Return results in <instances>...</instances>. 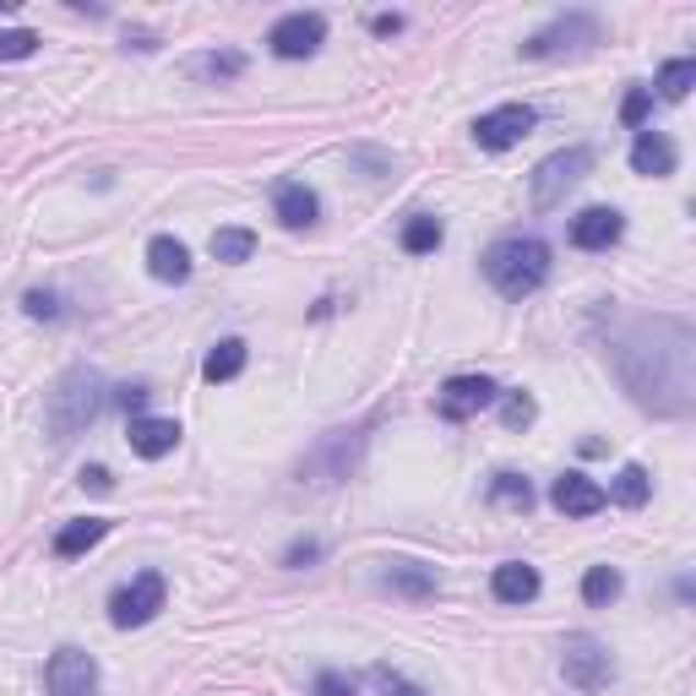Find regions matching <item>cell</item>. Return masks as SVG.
I'll return each instance as SVG.
<instances>
[{
    "instance_id": "4",
    "label": "cell",
    "mask_w": 696,
    "mask_h": 696,
    "mask_svg": "<svg viewBox=\"0 0 696 696\" xmlns=\"http://www.w3.org/2000/svg\"><path fill=\"white\" fill-rule=\"evenodd\" d=\"M560 675H566L577 692H604V686L615 681V659H609V648H604L598 637L577 631V637H566V648H560Z\"/></svg>"
},
{
    "instance_id": "30",
    "label": "cell",
    "mask_w": 696,
    "mask_h": 696,
    "mask_svg": "<svg viewBox=\"0 0 696 696\" xmlns=\"http://www.w3.org/2000/svg\"><path fill=\"white\" fill-rule=\"evenodd\" d=\"M33 49H38V33H27V27L0 33V60H27Z\"/></svg>"
},
{
    "instance_id": "24",
    "label": "cell",
    "mask_w": 696,
    "mask_h": 696,
    "mask_svg": "<svg viewBox=\"0 0 696 696\" xmlns=\"http://www.w3.org/2000/svg\"><path fill=\"white\" fill-rule=\"evenodd\" d=\"M441 240H446V229H441V218H430V213H414V218L403 224V251H409V256H430Z\"/></svg>"
},
{
    "instance_id": "11",
    "label": "cell",
    "mask_w": 696,
    "mask_h": 696,
    "mask_svg": "<svg viewBox=\"0 0 696 696\" xmlns=\"http://www.w3.org/2000/svg\"><path fill=\"white\" fill-rule=\"evenodd\" d=\"M495 398H501V387H495L490 376H452V381L441 387L435 409H441V419H473V414H484Z\"/></svg>"
},
{
    "instance_id": "13",
    "label": "cell",
    "mask_w": 696,
    "mask_h": 696,
    "mask_svg": "<svg viewBox=\"0 0 696 696\" xmlns=\"http://www.w3.org/2000/svg\"><path fill=\"white\" fill-rule=\"evenodd\" d=\"M550 501H556V512H566V517H593V512L609 506L604 484H593V479H582V473H560Z\"/></svg>"
},
{
    "instance_id": "14",
    "label": "cell",
    "mask_w": 696,
    "mask_h": 696,
    "mask_svg": "<svg viewBox=\"0 0 696 696\" xmlns=\"http://www.w3.org/2000/svg\"><path fill=\"white\" fill-rule=\"evenodd\" d=\"M273 213H278L283 229H305V224H316L321 202H316V191L305 180H278L273 185Z\"/></svg>"
},
{
    "instance_id": "33",
    "label": "cell",
    "mask_w": 696,
    "mask_h": 696,
    "mask_svg": "<svg viewBox=\"0 0 696 696\" xmlns=\"http://www.w3.org/2000/svg\"><path fill=\"white\" fill-rule=\"evenodd\" d=\"M316 696H354V681L338 675V670H327V675H316Z\"/></svg>"
},
{
    "instance_id": "21",
    "label": "cell",
    "mask_w": 696,
    "mask_h": 696,
    "mask_svg": "<svg viewBox=\"0 0 696 696\" xmlns=\"http://www.w3.org/2000/svg\"><path fill=\"white\" fill-rule=\"evenodd\" d=\"M246 370V343L240 338H224V343H213V354L202 360V376L218 387V381H235Z\"/></svg>"
},
{
    "instance_id": "5",
    "label": "cell",
    "mask_w": 696,
    "mask_h": 696,
    "mask_svg": "<svg viewBox=\"0 0 696 696\" xmlns=\"http://www.w3.org/2000/svg\"><path fill=\"white\" fill-rule=\"evenodd\" d=\"M593 169V152L587 147H566V152H550L539 169H534V207L539 213H550V207H560L566 202V191L582 180Z\"/></svg>"
},
{
    "instance_id": "15",
    "label": "cell",
    "mask_w": 696,
    "mask_h": 696,
    "mask_svg": "<svg viewBox=\"0 0 696 696\" xmlns=\"http://www.w3.org/2000/svg\"><path fill=\"white\" fill-rule=\"evenodd\" d=\"M675 163H681V152H675V141L664 132H637V141H631V169L637 174L664 180V174H675Z\"/></svg>"
},
{
    "instance_id": "25",
    "label": "cell",
    "mask_w": 696,
    "mask_h": 696,
    "mask_svg": "<svg viewBox=\"0 0 696 696\" xmlns=\"http://www.w3.org/2000/svg\"><path fill=\"white\" fill-rule=\"evenodd\" d=\"M582 598H587L593 609H609V604L620 598V571H615V566H587V577H582Z\"/></svg>"
},
{
    "instance_id": "7",
    "label": "cell",
    "mask_w": 696,
    "mask_h": 696,
    "mask_svg": "<svg viewBox=\"0 0 696 696\" xmlns=\"http://www.w3.org/2000/svg\"><path fill=\"white\" fill-rule=\"evenodd\" d=\"M163 598H169L163 577H158V571H141V577H132L126 587H115V593H110V620H115L121 631L147 626V620L163 609Z\"/></svg>"
},
{
    "instance_id": "8",
    "label": "cell",
    "mask_w": 696,
    "mask_h": 696,
    "mask_svg": "<svg viewBox=\"0 0 696 696\" xmlns=\"http://www.w3.org/2000/svg\"><path fill=\"white\" fill-rule=\"evenodd\" d=\"M44 692L49 696H99V664L82 648H55L44 664Z\"/></svg>"
},
{
    "instance_id": "32",
    "label": "cell",
    "mask_w": 696,
    "mask_h": 696,
    "mask_svg": "<svg viewBox=\"0 0 696 696\" xmlns=\"http://www.w3.org/2000/svg\"><path fill=\"white\" fill-rule=\"evenodd\" d=\"M22 310H27V316H38V321H55V316H60V305H55V294H38V288H33V294L22 299Z\"/></svg>"
},
{
    "instance_id": "22",
    "label": "cell",
    "mask_w": 696,
    "mask_h": 696,
    "mask_svg": "<svg viewBox=\"0 0 696 696\" xmlns=\"http://www.w3.org/2000/svg\"><path fill=\"white\" fill-rule=\"evenodd\" d=\"M604 495L637 512V506H648V495H653V479H648V468H642V463H626V468L615 473V484H609Z\"/></svg>"
},
{
    "instance_id": "31",
    "label": "cell",
    "mask_w": 696,
    "mask_h": 696,
    "mask_svg": "<svg viewBox=\"0 0 696 696\" xmlns=\"http://www.w3.org/2000/svg\"><path fill=\"white\" fill-rule=\"evenodd\" d=\"M648 110H653V88H631V93L620 99V121H626V126H642Z\"/></svg>"
},
{
    "instance_id": "10",
    "label": "cell",
    "mask_w": 696,
    "mask_h": 696,
    "mask_svg": "<svg viewBox=\"0 0 696 696\" xmlns=\"http://www.w3.org/2000/svg\"><path fill=\"white\" fill-rule=\"evenodd\" d=\"M528 132H534V110L528 104H501V110H490V115L473 121V141L484 152H506V147H517Z\"/></svg>"
},
{
    "instance_id": "34",
    "label": "cell",
    "mask_w": 696,
    "mask_h": 696,
    "mask_svg": "<svg viewBox=\"0 0 696 696\" xmlns=\"http://www.w3.org/2000/svg\"><path fill=\"white\" fill-rule=\"evenodd\" d=\"M316 556H321V545H316V539H294V545L283 550V566H310Z\"/></svg>"
},
{
    "instance_id": "20",
    "label": "cell",
    "mask_w": 696,
    "mask_h": 696,
    "mask_svg": "<svg viewBox=\"0 0 696 696\" xmlns=\"http://www.w3.org/2000/svg\"><path fill=\"white\" fill-rule=\"evenodd\" d=\"M381 582H387L392 593H403V598H435V587H441V582H435V571H430V566H419V560H398Z\"/></svg>"
},
{
    "instance_id": "38",
    "label": "cell",
    "mask_w": 696,
    "mask_h": 696,
    "mask_svg": "<svg viewBox=\"0 0 696 696\" xmlns=\"http://www.w3.org/2000/svg\"><path fill=\"white\" fill-rule=\"evenodd\" d=\"M381 686H387V696H424L419 686H409V681H398V675H387V670H381Z\"/></svg>"
},
{
    "instance_id": "18",
    "label": "cell",
    "mask_w": 696,
    "mask_h": 696,
    "mask_svg": "<svg viewBox=\"0 0 696 696\" xmlns=\"http://www.w3.org/2000/svg\"><path fill=\"white\" fill-rule=\"evenodd\" d=\"M180 446V424L174 419H132V452L137 457H169Z\"/></svg>"
},
{
    "instance_id": "12",
    "label": "cell",
    "mask_w": 696,
    "mask_h": 696,
    "mask_svg": "<svg viewBox=\"0 0 696 696\" xmlns=\"http://www.w3.org/2000/svg\"><path fill=\"white\" fill-rule=\"evenodd\" d=\"M620 229H626V218L615 207H587L571 218V246L577 251H609L620 240Z\"/></svg>"
},
{
    "instance_id": "6",
    "label": "cell",
    "mask_w": 696,
    "mask_h": 696,
    "mask_svg": "<svg viewBox=\"0 0 696 696\" xmlns=\"http://www.w3.org/2000/svg\"><path fill=\"white\" fill-rule=\"evenodd\" d=\"M598 38H604L598 16H587V11H571V16L550 22L545 33H534V38L523 44V55H528V60H550V55H577V49H587V44H598Z\"/></svg>"
},
{
    "instance_id": "29",
    "label": "cell",
    "mask_w": 696,
    "mask_h": 696,
    "mask_svg": "<svg viewBox=\"0 0 696 696\" xmlns=\"http://www.w3.org/2000/svg\"><path fill=\"white\" fill-rule=\"evenodd\" d=\"M534 398L528 392H501V419H506V430H528L534 424Z\"/></svg>"
},
{
    "instance_id": "17",
    "label": "cell",
    "mask_w": 696,
    "mask_h": 696,
    "mask_svg": "<svg viewBox=\"0 0 696 696\" xmlns=\"http://www.w3.org/2000/svg\"><path fill=\"white\" fill-rule=\"evenodd\" d=\"M147 273L158 283H185L191 278V251H185L174 235H158V240L147 246Z\"/></svg>"
},
{
    "instance_id": "23",
    "label": "cell",
    "mask_w": 696,
    "mask_h": 696,
    "mask_svg": "<svg viewBox=\"0 0 696 696\" xmlns=\"http://www.w3.org/2000/svg\"><path fill=\"white\" fill-rule=\"evenodd\" d=\"M185 71H191L196 82H235V77L246 71V55H235V49H213V55H196Z\"/></svg>"
},
{
    "instance_id": "26",
    "label": "cell",
    "mask_w": 696,
    "mask_h": 696,
    "mask_svg": "<svg viewBox=\"0 0 696 696\" xmlns=\"http://www.w3.org/2000/svg\"><path fill=\"white\" fill-rule=\"evenodd\" d=\"M251 251H256V235H251V229H218V235H213V256L229 262V267L251 262Z\"/></svg>"
},
{
    "instance_id": "16",
    "label": "cell",
    "mask_w": 696,
    "mask_h": 696,
    "mask_svg": "<svg viewBox=\"0 0 696 696\" xmlns=\"http://www.w3.org/2000/svg\"><path fill=\"white\" fill-rule=\"evenodd\" d=\"M490 593H495L501 604H528V598H539V571H534L528 560H506V566H495Z\"/></svg>"
},
{
    "instance_id": "2",
    "label": "cell",
    "mask_w": 696,
    "mask_h": 696,
    "mask_svg": "<svg viewBox=\"0 0 696 696\" xmlns=\"http://www.w3.org/2000/svg\"><path fill=\"white\" fill-rule=\"evenodd\" d=\"M104 376L99 370H88V365H77V370H66L60 381H55V392H49V430H55V441H71V435H82L93 419L104 414Z\"/></svg>"
},
{
    "instance_id": "35",
    "label": "cell",
    "mask_w": 696,
    "mask_h": 696,
    "mask_svg": "<svg viewBox=\"0 0 696 696\" xmlns=\"http://www.w3.org/2000/svg\"><path fill=\"white\" fill-rule=\"evenodd\" d=\"M370 33H376V38H392V33H403V16H398V11H376V16H370Z\"/></svg>"
},
{
    "instance_id": "36",
    "label": "cell",
    "mask_w": 696,
    "mask_h": 696,
    "mask_svg": "<svg viewBox=\"0 0 696 696\" xmlns=\"http://www.w3.org/2000/svg\"><path fill=\"white\" fill-rule=\"evenodd\" d=\"M147 398H152L147 387H121V409H126L132 419H141V409H147Z\"/></svg>"
},
{
    "instance_id": "9",
    "label": "cell",
    "mask_w": 696,
    "mask_h": 696,
    "mask_svg": "<svg viewBox=\"0 0 696 696\" xmlns=\"http://www.w3.org/2000/svg\"><path fill=\"white\" fill-rule=\"evenodd\" d=\"M267 44H273L278 60H305V55H316L327 44V16L321 11H288V16L273 22Z\"/></svg>"
},
{
    "instance_id": "37",
    "label": "cell",
    "mask_w": 696,
    "mask_h": 696,
    "mask_svg": "<svg viewBox=\"0 0 696 696\" xmlns=\"http://www.w3.org/2000/svg\"><path fill=\"white\" fill-rule=\"evenodd\" d=\"M82 484H88V490H99V495H104V490H115V473H110V468H99V463H93V468H82Z\"/></svg>"
},
{
    "instance_id": "28",
    "label": "cell",
    "mask_w": 696,
    "mask_h": 696,
    "mask_svg": "<svg viewBox=\"0 0 696 696\" xmlns=\"http://www.w3.org/2000/svg\"><path fill=\"white\" fill-rule=\"evenodd\" d=\"M495 501H501V506H523V512H528V506H534V484H528L523 473H495Z\"/></svg>"
},
{
    "instance_id": "3",
    "label": "cell",
    "mask_w": 696,
    "mask_h": 696,
    "mask_svg": "<svg viewBox=\"0 0 696 696\" xmlns=\"http://www.w3.org/2000/svg\"><path fill=\"white\" fill-rule=\"evenodd\" d=\"M484 278L495 283L506 299H528L539 283L550 278V246L545 240H501V246H490V256H484Z\"/></svg>"
},
{
    "instance_id": "19",
    "label": "cell",
    "mask_w": 696,
    "mask_h": 696,
    "mask_svg": "<svg viewBox=\"0 0 696 696\" xmlns=\"http://www.w3.org/2000/svg\"><path fill=\"white\" fill-rule=\"evenodd\" d=\"M104 534H110V523H104V517H82V523H66V528L55 534V556H60V560L88 556V550H93Z\"/></svg>"
},
{
    "instance_id": "1",
    "label": "cell",
    "mask_w": 696,
    "mask_h": 696,
    "mask_svg": "<svg viewBox=\"0 0 696 696\" xmlns=\"http://www.w3.org/2000/svg\"><path fill=\"white\" fill-rule=\"evenodd\" d=\"M615 376L642 414L686 419L696 409V332L681 316L631 321L615 343Z\"/></svg>"
},
{
    "instance_id": "27",
    "label": "cell",
    "mask_w": 696,
    "mask_h": 696,
    "mask_svg": "<svg viewBox=\"0 0 696 696\" xmlns=\"http://www.w3.org/2000/svg\"><path fill=\"white\" fill-rule=\"evenodd\" d=\"M692 88H696V60H670V66L659 71V93H664L670 104H681Z\"/></svg>"
}]
</instances>
